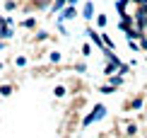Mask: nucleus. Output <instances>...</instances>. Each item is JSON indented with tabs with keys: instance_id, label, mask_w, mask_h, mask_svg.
<instances>
[{
	"instance_id": "21",
	"label": "nucleus",
	"mask_w": 147,
	"mask_h": 138,
	"mask_svg": "<svg viewBox=\"0 0 147 138\" xmlns=\"http://www.w3.org/2000/svg\"><path fill=\"white\" fill-rule=\"evenodd\" d=\"M51 61H53V63H58V61H60V53L53 51V53H51Z\"/></svg>"
},
{
	"instance_id": "12",
	"label": "nucleus",
	"mask_w": 147,
	"mask_h": 138,
	"mask_svg": "<svg viewBox=\"0 0 147 138\" xmlns=\"http://www.w3.org/2000/svg\"><path fill=\"white\" fill-rule=\"evenodd\" d=\"M118 73H121V75L130 73V63H118Z\"/></svg>"
},
{
	"instance_id": "4",
	"label": "nucleus",
	"mask_w": 147,
	"mask_h": 138,
	"mask_svg": "<svg viewBox=\"0 0 147 138\" xmlns=\"http://www.w3.org/2000/svg\"><path fill=\"white\" fill-rule=\"evenodd\" d=\"M125 36H128V41H135V39L140 41L145 34H142V29H140V27H130V29L125 32Z\"/></svg>"
},
{
	"instance_id": "2",
	"label": "nucleus",
	"mask_w": 147,
	"mask_h": 138,
	"mask_svg": "<svg viewBox=\"0 0 147 138\" xmlns=\"http://www.w3.org/2000/svg\"><path fill=\"white\" fill-rule=\"evenodd\" d=\"M75 17H77V8H75V5H65V8L60 10V17H58V20L65 22V20H75Z\"/></svg>"
},
{
	"instance_id": "10",
	"label": "nucleus",
	"mask_w": 147,
	"mask_h": 138,
	"mask_svg": "<svg viewBox=\"0 0 147 138\" xmlns=\"http://www.w3.org/2000/svg\"><path fill=\"white\" fill-rule=\"evenodd\" d=\"M65 5H68V0H53V12H58V10H63Z\"/></svg>"
},
{
	"instance_id": "11",
	"label": "nucleus",
	"mask_w": 147,
	"mask_h": 138,
	"mask_svg": "<svg viewBox=\"0 0 147 138\" xmlns=\"http://www.w3.org/2000/svg\"><path fill=\"white\" fill-rule=\"evenodd\" d=\"M113 90H116V87H113L111 83H109V85H101V87H99V92H101V95H111Z\"/></svg>"
},
{
	"instance_id": "20",
	"label": "nucleus",
	"mask_w": 147,
	"mask_h": 138,
	"mask_svg": "<svg viewBox=\"0 0 147 138\" xmlns=\"http://www.w3.org/2000/svg\"><path fill=\"white\" fill-rule=\"evenodd\" d=\"M36 39H39V41H46L48 34H46V32H39V34H36Z\"/></svg>"
},
{
	"instance_id": "24",
	"label": "nucleus",
	"mask_w": 147,
	"mask_h": 138,
	"mask_svg": "<svg viewBox=\"0 0 147 138\" xmlns=\"http://www.w3.org/2000/svg\"><path fill=\"white\" fill-rule=\"evenodd\" d=\"M130 3H133V5H138V8H140V5H147V0H130Z\"/></svg>"
},
{
	"instance_id": "9",
	"label": "nucleus",
	"mask_w": 147,
	"mask_h": 138,
	"mask_svg": "<svg viewBox=\"0 0 147 138\" xmlns=\"http://www.w3.org/2000/svg\"><path fill=\"white\" fill-rule=\"evenodd\" d=\"M135 133H138V124H128V126H125V136H128V138H133Z\"/></svg>"
},
{
	"instance_id": "1",
	"label": "nucleus",
	"mask_w": 147,
	"mask_h": 138,
	"mask_svg": "<svg viewBox=\"0 0 147 138\" xmlns=\"http://www.w3.org/2000/svg\"><path fill=\"white\" fill-rule=\"evenodd\" d=\"M104 116H106V107H104V104H96L94 111H89V114L82 119V126L87 128V126H92L94 121H99V119H104Z\"/></svg>"
},
{
	"instance_id": "5",
	"label": "nucleus",
	"mask_w": 147,
	"mask_h": 138,
	"mask_svg": "<svg viewBox=\"0 0 147 138\" xmlns=\"http://www.w3.org/2000/svg\"><path fill=\"white\" fill-rule=\"evenodd\" d=\"M82 17L84 20H94V3H84V8H82Z\"/></svg>"
},
{
	"instance_id": "15",
	"label": "nucleus",
	"mask_w": 147,
	"mask_h": 138,
	"mask_svg": "<svg viewBox=\"0 0 147 138\" xmlns=\"http://www.w3.org/2000/svg\"><path fill=\"white\" fill-rule=\"evenodd\" d=\"M53 95H56V97H65V87H63V85H58L56 90H53Z\"/></svg>"
},
{
	"instance_id": "23",
	"label": "nucleus",
	"mask_w": 147,
	"mask_h": 138,
	"mask_svg": "<svg viewBox=\"0 0 147 138\" xmlns=\"http://www.w3.org/2000/svg\"><path fill=\"white\" fill-rule=\"evenodd\" d=\"M140 46H142V51H147V36H142V39H140Z\"/></svg>"
},
{
	"instance_id": "19",
	"label": "nucleus",
	"mask_w": 147,
	"mask_h": 138,
	"mask_svg": "<svg viewBox=\"0 0 147 138\" xmlns=\"http://www.w3.org/2000/svg\"><path fill=\"white\" fill-rule=\"evenodd\" d=\"M17 8V3H12V0H7V3H5V10H15Z\"/></svg>"
},
{
	"instance_id": "13",
	"label": "nucleus",
	"mask_w": 147,
	"mask_h": 138,
	"mask_svg": "<svg viewBox=\"0 0 147 138\" xmlns=\"http://www.w3.org/2000/svg\"><path fill=\"white\" fill-rule=\"evenodd\" d=\"M106 15H96V27H106Z\"/></svg>"
},
{
	"instance_id": "25",
	"label": "nucleus",
	"mask_w": 147,
	"mask_h": 138,
	"mask_svg": "<svg viewBox=\"0 0 147 138\" xmlns=\"http://www.w3.org/2000/svg\"><path fill=\"white\" fill-rule=\"evenodd\" d=\"M68 5H77V0H68Z\"/></svg>"
},
{
	"instance_id": "14",
	"label": "nucleus",
	"mask_w": 147,
	"mask_h": 138,
	"mask_svg": "<svg viewBox=\"0 0 147 138\" xmlns=\"http://www.w3.org/2000/svg\"><path fill=\"white\" fill-rule=\"evenodd\" d=\"M22 24H24L27 29H34V27H36V20H34V17H29V20H24Z\"/></svg>"
},
{
	"instance_id": "22",
	"label": "nucleus",
	"mask_w": 147,
	"mask_h": 138,
	"mask_svg": "<svg viewBox=\"0 0 147 138\" xmlns=\"http://www.w3.org/2000/svg\"><path fill=\"white\" fill-rule=\"evenodd\" d=\"M15 63H17V66H27V58H24V56H20V58H17Z\"/></svg>"
},
{
	"instance_id": "3",
	"label": "nucleus",
	"mask_w": 147,
	"mask_h": 138,
	"mask_svg": "<svg viewBox=\"0 0 147 138\" xmlns=\"http://www.w3.org/2000/svg\"><path fill=\"white\" fill-rule=\"evenodd\" d=\"M133 24H135V17H133V15H123L118 20V29H121V32H128Z\"/></svg>"
},
{
	"instance_id": "26",
	"label": "nucleus",
	"mask_w": 147,
	"mask_h": 138,
	"mask_svg": "<svg viewBox=\"0 0 147 138\" xmlns=\"http://www.w3.org/2000/svg\"><path fill=\"white\" fill-rule=\"evenodd\" d=\"M0 70H3V63H0Z\"/></svg>"
},
{
	"instance_id": "7",
	"label": "nucleus",
	"mask_w": 147,
	"mask_h": 138,
	"mask_svg": "<svg viewBox=\"0 0 147 138\" xmlns=\"http://www.w3.org/2000/svg\"><path fill=\"white\" fill-rule=\"evenodd\" d=\"M109 83H111L113 87H121V85H123V75H121V73H113V75H109Z\"/></svg>"
},
{
	"instance_id": "16",
	"label": "nucleus",
	"mask_w": 147,
	"mask_h": 138,
	"mask_svg": "<svg viewBox=\"0 0 147 138\" xmlns=\"http://www.w3.org/2000/svg\"><path fill=\"white\" fill-rule=\"evenodd\" d=\"M10 92H12V87H10V85H3V87H0V95H3V97H7Z\"/></svg>"
},
{
	"instance_id": "27",
	"label": "nucleus",
	"mask_w": 147,
	"mask_h": 138,
	"mask_svg": "<svg viewBox=\"0 0 147 138\" xmlns=\"http://www.w3.org/2000/svg\"><path fill=\"white\" fill-rule=\"evenodd\" d=\"M0 49H3V41H0Z\"/></svg>"
},
{
	"instance_id": "8",
	"label": "nucleus",
	"mask_w": 147,
	"mask_h": 138,
	"mask_svg": "<svg viewBox=\"0 0 147 138\" xmlns=\"http://www.w3.org/2000/svg\"><path fill=\"white\" fill-rule=\"evenodd\" d=\"M142 104H145V99L142 97H135V99H130V104H128V107H130L133 111H138V109H142Z\"/></svg>"
},
{
	"instance_id": "6",
	"label": "nucleus",
	"mask_w": 147,
	"mask_h": 138,
	"mask_svg": "<svg viewBox=\"0 0 147 138\" xmlns=\"http://www.w3.org/2000/svg\"><path fill=\"white\" fill-rule=\"evenodd\" d=\"M128 5H130V0H116V10H118L121 17H123V15H130V12H128Z\"/></svg>"
},
{
	"instance_id": "17",
	"label": "nucleus",
	"mask_w": 147,
	"mask_h": 138,
	"mask_svg": "<svg viewBox=\"0 0 147 138\" xmlns=\"http://www.w3.org/2000/svg\"><path fill=\"white\" fill-rule=\"evenodd\" d=\"M75 70H77V73H87V63H77Z\"/></svg>"
},
{
	"instance_id": "18",
	"label": "nucleus",
	"mask_w": 147,
	"mask_h": 138,
	"mask_svg": "<svg viewBox=\"0 0 147 138\" xmlns=\"http://www.w3.org/2000/svg\"><path fill=\"white\" fill-rule=\"evenodd\" d=\"M92 53V46H89V44H84V46H82V56H89Z\"/></svg>"
}]
</instances>
